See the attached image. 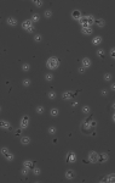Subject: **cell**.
I'll return each instance as SVG.
<instances>
[{
  "mask_svg": "<svg viewBox=\"0 0 115 183\" xmlns=\"http://www.w3.org/2000/svg\"><path fill=\"white\" fill-rule=\"evenodd\" d=\"M94 20L96 18L92 15H88V16L86 15V16H81L78 22L81 25V27H91L92 25H94Z\"/></svg>",
  "mask_w": 115,
  "mask_h": 183,
  "instance_id": "6da1fadb",
  "label": "cell"
},
{
  "mask_svg": "<svg viewBox=\"0 0 115 183\" xmlns=\"http://www.w3.org/2000/svg\"><path fill=\"white\" fill-rule=\"evenodd\" d=\"M58 66H60V60H58V58H56V56L49 58V60H47V62H46V67H47L49 70H56Z\"/></svg>",
  "mask_w": 115,
  "mask_h": 183,
  "instance_id": "7a4b0ae2",
  "label": "cell"
},
{
  "mask_svg": "<svg viewBox=\"0 0 115 183\" xmlns=\"http://www.w3.org/2000/svg\"><path fill=\"white\" fill-rule=\"evenodd\" d=\"M0 153H1V155H3L7 161H13V160H15V155L6 148V146H4V148L0 149Z\"/></svg>",
  "mask_w": 115,
  "mask_h": 183,
  "instance_id": "3957f363",
  "label": "cell"
},
{
  "mask_svg": "<svg viewBox=\"0 0 115 183\" xmlns=\"http://www.w3.org/2000/svg\"><path fill=\"white\" fill-rule=\"evenodd\" d=\"M21 26H22V28H23L26 32H28V33H33V32H34V23H33L30 20H24Z\"/></svg>",
  "mask_w": 115,
  "mask_h": 183,
  "instance_id": "277c9868",
  "label": "cell"
},
{
  "mask_svg": "<svg viewBox=\"0 0 115 183\" xmlns=\"http://www.w3.org/2000/svg\"><path fill=\"white\" fill-rule=\"evenodd\" d=\"M87 157H88V161H90V162L97 163L98 160H99V154H98L97 151H90L88 155H87Z\"/></svg>",
  "mask_w": 115,
  "mask_h": 183,
  "instance_id": "5b68a950",
  "label": "cell"
},
{
  "mask_svg": "<svg viewBox=\"0 0 115 183\" xmlns=\"http://www.w3.org/2000/svg\"><path fill=\"white\" fill-rule=\"evenodd\" d=\"M28 126H29V116L24 115L21 118V121H20V128H21V130H26Z\"/></svg>",
  "mask_w": 115,
  "mask_h": 183,
  "instance_id": "8992f818",
  "label": "cell"
},
{
  "mask_svg": "<svg viewBox=\"0 0 115 183\" xmlns=\"http://www.w3.org/2000/svg\"><path fill=\"white\" fill-rule=\"evenodd\" d=\"M0 128H3L5 131H9V130H12V126L6 120H0Z\"/></svg>",
  "mask_w": 115,
  "mask_h": 183,
  "instance_id": "52a82bcc",
  "label": "cell"
},
{
  "mask_svg": "<svg viewBox=\"0 0 115 183\" xmlns=\"http://www.w3.org/2000/svg\"><path fill=\"white\" fill-rule=\"evenodd\" d=\"M66 178L68 179V181H71V179H74L75 178V176H76V173H75V171L73 170V169H68L67 171H66Z\"/></svg>",
  "mask_w": 115,
  "mask_h": 183,
  "instance_id": "ba28073f",
  "label": "cell"
},
{
  "mask_svg": "<svg viewBox=\"0 0 115 183\" xmlns=\"http://www.w3.org/2000/svg\"><path fill=\"white\" fill-rule=\"evenodd\" d=\"M91 65H92V62H91V59H88V58H84L82 60H81V66L86 70V68H90L91 67Z\"/></svg>",
  "mask_w": 115,
  "mask_h": 183,
  "instance_id": "9c48e42d",
  "label": "cell"
},
{
  "mask_svg": "<svg viewBox=\"0 0 115 183\" xmlns=\"http://www.w3.org/2000/svg\"><path fill=\"white\" fill-rule=\"evenodd\" d=\"M67 161L70 162V163H74V162L76 161V155H75V153H73V151L68 153V154H67Z\"/></svg>",
  "mask_w": 115,
  "mask_h": 183,
  "instance_id": "30bf717a",
  "label": "cell"
},
{
  "mask_svg": "<svg viewBox=\"0 0 115 183\" xmlns=\"http://www.w3.org/2000/svg\"><path fill=\"white\" fill-rule=\"evenodd\" d=\"M80 17H81V12H80L79 10H74V11L71 12V18H73V20L79 21V20H80Z\"/></svg>",
  "mask_w": 115,
  "mask_h": 183,
  "instance_id": "8fae6325",
  "label": "cell"
},
{
  "mask_svg": "<svg viewBox=\"0 0 115 183\" xmlns=\"http://www.w3.org/2000/svg\"><path fill=\"white\" fill-rule=\"evenodd\" d=\"M81 33L85 35H91L93 33V29L92 27H81Z\"/></svg>",
  "mask_w": 115,
  "mask_h": 183,
  "instance_id": "7c38bea8",
  "label": "cell"
},
{
  "mask_svg": "<svg viewBox=\"0 0 115 183\" xmlns=\"http://www.w3.org/2000/svg\"><path fill=\"white\" fill-rule=\"evenodd\" d=\"M94 25L99 27V28H103L105 26V21L103 20V18H97V20H94Z\"/></svg>",
  "mask_w": 115,
  "mask_h": 183,
  "instance_id": "4fadbf2b",
  "label": "cell"
},
{
  "mask_svg": "<svg viewBox=\"0 0 115 183\" xmlns=\"http://www.w3.org/2000/svg\"><path fill=\"white\" fill-rule=\"evenodd\" d=\"M17 23H18L17 18H15V17H9V18H7V25H9V26L15 27V26H17Z\"/></svg>",
  "mask_w": 115,
  "mask_h": 183,
  "instance_id": "5bb4252c",
  "label": "cell"
},
{
  "mask_svg": "<svg viewBox=\"0 0 115 183\" xmlns=\"http://www.w3.org/2000/svg\"><path fill=\"white\" fill-rule=\"evenodd\" d=\"M71 98H73L71 92H63L62 93V99L63 100H70Z\"/></svg>",
  "mask_w": 115,
  "mask_h": 183,
  "instance_id": "9a60e30c",
  "label": "cell"
},
{
  "mask_svg": "<svg viewBox=\"0 0 115 183\" xmlns=\"http://www.w3.org/2000/svg\"><path fill=\"white\" fill-rule=\"evenodd\" d=\"M20 142H21L22 145H29V144H30V138H29L28 136H23Z\"/></svg>",
  "mask_w": 115,
  "mask_h": 183,
  "instance_id": "2e32d148",
  "label": "cell"
},
{
  "mask_svg": "<svg viewBox=\"0 0 115 183\" xmlns=\"http://www.w3.org/2000/svg\"><path fill=\"white\" fill-rule=\"evenodd\" d=\"M108 160H109V155H108L107 153L99 154V160H98V162H105V161H108Z\"/></svg>",
  "mask_w": 115,
  "mask_h": 183,
  "instance_id": "e0dca14e",
  "label": "cell"
},
{
  "mask_svg": "<svg viewBox=\"0 0 115 183\" xmlns=\"http://www.w3.org/2000/svg\"><path fill=\"white\" fill-rule=\"evenodd\" d=\"M33 166H34V162H33L32 160H24V161H23V167H27V169H30V170H32Z\"/></svg>",
  "mask_w": 115,
  "mask_h": 183,
  "instance_id": "ac0fdd59",
  "label": "cell"
},
{
  "mask_svg": "<svg viewBox=\"0 0 115 183\" xmlns=\"http://www.w3.org/2000/svg\"><path fill=\"white\" fill-rule=\"evenodd\" d=\"M102 40H103L102 37H101V35H97V37H94V38L92 39V44H93V45H99V44L102 43Z\"/></svg>",
  "mask_w": 115,
  "mask_h": 183,
  "instance_id": "d6986e66",
  "label": "cell"
},
{
  "mask_svg": "<svg viewBox=\"0 0 115 183\" xmlns=\"http://www.w3.org/2000/svg\"><path fill=\"white\" fill-rule=\"evenodd\" d=\"M30 21H32L33 23H38V22L40 21V15H39V13H33Z\"/></svg>",
  "mask_w": 115,
  "mask_h": 183,
  "instance_id": "ffe728a7",
  "label": "cell"
},
{
  "mask_svg": "<svg viewBox=\"0 0 115 183\" xmlns=\"http://www.w3.org/2000/svg\"><path fill=\"white\" fill-rule=\"evenodd\" d=\"M50 115H51L52 117H57V116L60 115V110H58V109H56V107L51 109V110H50Z\"/></svg>",
  "mask_w": 115,
  "mask_h": 183,
  "instance_id": "44dd1931",
  "label": "cell"
},
{
  "mask_svg": "<svg viewBox=\"0 0 115 183\" xmlns=\"http://www.w3.org/2000/svg\"><path fill=\"white\" fill-rule=\"evenodd\" d=\"M56 97H57L56 92H53V90H50V92H47V98H49L50 100H55V99H56Z\"/></svg>",
  "mask_w": 115,
  "mask_h": 183,
  "instance_id": "7402d4cb",
  "label": "cell"
},
{
  "mask_svg": "<svg viewBox=\"0 0 115 183\" xmlns=\"http://www.w3.org/2000/svg\"><path fill=\"white\" fill-rule=\"evenodd\" d=\"M104 181H107V182H115V175H114V173H110V175L105 176V179H104Z\"/></svg>",
  "mask_w": 115,
  "mask_h": 183,
  "instance_id": "603a6c76",
  "label": "cell"
},
{
  "mask_svg": "<svg viewBox=\"0 0 115 183\" xmlns=\"http://www.w3.org/2000/svg\"><path fill=\"white\" fill-rule=\"evenodd\" d=\"M29 70H30V65H29L28 62H24V64L22 65V71H23V72H29Z\"/></svg>",
  "mask_w": 115,
  "mask_h": 183,
  "instance_id": "cb8c5ba5",
  "label": "cell"
},
{
  "mask_svg": "<svg viewBox=\"0 0 115 183\" xmlns=\"http://www.w3.org/2000/svg\"><path fill=\"white\" fill-rule=\"evenodd\" d=\"M103 78H104L105 82H110L113 79V75H111V73H105V75L103 76Z\"/></svg>",
  "mask_w": 115,
  "mask_h": 183,
  "instance_id": "d4e9b609",
  "label": "cell"
},
{
  "mask_svg": "<svg viewBox=\"0 0 115 183\" xmlns=\"http://www.w3.org/2000/svg\"><path fill=\"white\" fill-rule=\"evenodd\" d=\"M29 171H30V169H27V167H23V169L21 170V175H22L23 177H26V176H28V175H29Z\"/></svg>",
  "mask_w": 115,
  "mask_h": 183,
  "instance_id": "484cf974",
  "label": "cell"
},
{
  "mask_svg": "<svg viewBox=\"0 0 115 183\" xmlns=\"http://www.w3.org/2000/svg\"><path fill=\"white\" fill-rule=\"evenodd\" d=\"M43 40V35L41 34H35L34 35V42L35 43H40Z\"/></svg>",
  "mask_w": 115,
  "mask_h": 183,
  "instance_id": "4316f807",
  "label": "cell"
},
{
  "mask_svg": "<svg viewBox=\"0 0 115 183\" xmlns=\"http://www.w3.org/2000/svg\"><path fill=\"white\" fill-rule=\"evenodd\" d=\"M47 132H49V134H56V132H57V128H56L55 126H51V127H49Z\"/></svg>",
  "mask_w": 115,
  "mask_h": 183,
  "instance_id": "83f0119b",
  "label": "cell"
},
{
  "mask_svg": "<svg viewBox=\"0 0 115 183\" xmlns=\"http://www.w3.org/2000/svg\"><path fill=\"white\" fill-rule=\"evenodd\" d=\"M32 171H33V173H34L35 176H39V175L41 173V170H40L39 167H32Z\"/></svg>",
  "mask_w": 115,
  "mask_h": 183,
  "instance_id": "f1b7e54d",
  "label": "cell"
},
{
  "mask_svg": "<svg viewBox=\"0 0 115 183\" xmlns=\"http://www.w3.org/2000/svg\"><path fill=\"white\" fill-rule=\"evenodd\" d=\"M44 111H45V107L44 106H38L36 107V114H39V115H41V114H44Z\"/></svg>",
  "mask_w": 115,
  "mask_h": 183,
  "instance_id": "f546056e",
  "label": "cell"
},
{
  "mask_svg": "<svg viewBox=\"0 0 115 183\" xmlns=\"http://www.w3.org/2000/svg\"><path fill=\"white\" fill-rule=\"evenodd\" d=\"M22 84H23L24 87H29V85L32 84V81H30V79H28V78H24V79L22 81Z\"/></svg>",
  "mask_w": 115,
  "mask_h": 183,
  "instance_id": "4dcf8cb0",
  "label": "cell"
},
{
  "mask_svg": "<svg viewBox=\"0 0 115 183\" xmlns=\"http://www.w3.org/2000/svg\"><path fill=\"white\" fill-rule=\"evenodd\" d=\"M33 3H34L35 6H38V7H41V6L44 5V1H41V0H33Z\"/></svg>",
  "mask_w": 115,
  "mask_h": 183,
  "instance_id": "1f68e13d",
  "label": "cell"
},
{
  "mask_svg": "<svg viewBox=\"0 0 115 183\" xmlns=\"http://www.w3.org/2000/svg\"><path fill=\"white\" fill-rule=\"evenodd\" d=\"M45 79L47 82H51L53 79V75H52V73H46V75H45Z\"/></svg>",
  "mask_w": 115,
  "mask_h": 183,
  "instance_id": "d6a6232c",
  "label": "cell"
},
{
  "mask_svg": "<svg viewBox=\"0 0 115 183\" xmlns=\"http://www.w3.org/2000/svg\"><path fill=\"white\" fill-rule=\"evenodd\" d=\"M90 111H91L90 106H87V105H84V106H82V112H84V114H90Z\"/></svg>",
  "mask_w": 115,
  "mask_h": 183,
  "instance_id": "836d02e7",
  "label": "cell"
},
{
  "mask_svg": "<svg viewBox=\"0 0 115 183\" xmlns=\"http://www.w3.org/2000/svg\"><path fill=\"white\" fill-rule=\"evenodd\" d=\"M44 15H45L46 18H50V17H52V11H51V10H46Z\"/></svg>",
  "mask_w": 115,
  "mask_h": 183,
  "instance_id": "e575fe53",
  "label": "cell"
},
{
  "mask_svg": "<svg viewBox=\"0 0 115 183\" xmlns=\"http://www.w3.org/2000/svg\"><path fill=\"white\" fill-rule=\"evenodd\" d=\"M96 52H97V55H98L99 58H103V55H104V50H103V49H98Z\"/></svg>",
  "mask_w": 115,
  "mask_h": 183,
  "instance_id": "d590c367",
  "label": "cell"
},
{
  "mask_svg": "<svg viewBox=\"0 0 115 183\" xmlns=\"http://www.w3.org/2000/svg\"><path fill=\"white\" fill-rule=\"evenodd\" d=\"M110 58H111L113 60L115 59V49H114V48L110 49Z\"/></svg>",
  "mask_w": 115,
  "mask_h": 183,
  "instance_id": "8d00e7d4",
  "label": "cell"
},
{
  "mask_svg": "<svg viewBox=\"0 0 115 183\" xmlns=\"http://www.w3.org/2000/svg\"><path fill=\"white\" fill-rule=\"evenodd\" d=\"M101 94H102L103 97H107V95H108V90H107V89H102V90H101Z\"/></svg>",
  "mask_w": 115,
  "mask_h": 183,
  "instance_id": "74e56055",
  "label": "cell"
},
{
  "mask_svg": "<svg viewBox=\"0 0 115 183\" xmlns=\"http://www.w3.org/2000/svg\"><path fill=\"white\" fill-rule=\"evenodd\" d=\"M78 72H79V73H85V68H84L82 66H80V67L78 68Z\"/></svg>",
  "mask_w": 115,
  "mask_h": 183,
  "instance_id": "f35d334b",
  "label": "cell"
},
{
  "mask_svg": "<svg viewBox=\"0 0 115 183\" xmlns=\"http://www.w3.org/2000/svg\"><path fill=\"white\" fill-rule=\"evenodd\" d=\"M110 90H115V84H114V83L110 84Z\"/></svg>",
  "mask_w": 115,
  "mask_h": 183,
  "instance_id": "ab89813d",
  "label": "cell"
},
{
  "mask_svg": "<svg viewBox=\"0 0 115 183\" xmlns=\"http://www.w3.org/2000/svg\"><path fill=\"white\" fill-rule=\"evenodd\" d=\"M78 105H79V101H74V103H73V107L78 106Z\"/></svg>",
  "mask_w": 115,
  "mask_h": 183,
  "instance_id": "60d3db41",
  "label": "cell"
},
{
  "mask_svg": "<svg viewBox=\"0 0 115 183\" xmlns=\"http://www.w3.org/2000/svg\"><path fill=\"white\" fill-rule=\"evenodd\" d=\"M1 110H3V109H1V106H0V112H1Z\"/></svg>",
  "mask_w": 115,
  "mask_h": 183,
  "instance_id": "b9f144b4",
  "label": "cell"
}]
</instances>
